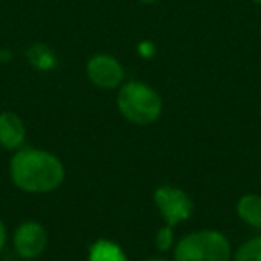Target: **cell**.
<instances>
[{
	"mask_svg": "<svg viewBox=\"0 0 261 261\" xmlns=\"http://www.w3.org/2000/svg\"><path fill=\"white\" fill-rule=\"evenodd\" d=\"M9 175L13 185L25 193H50L65 181V167L56 154L36 147H22L15 150L9 161Z\"/></svg>",
	"mask_w": 261,
	"mask_h": 261,
	"instance_id": "cell-1",
	"label": "cell"
},
{
	"mask_svg": "<svg viewBox=\"0 0 261 261\" xmlns=\"http://www.w3.org/2000/svg\"><path fill=\"white\" fill-rule=\"evenodd\" d=\"M116 108L127 122L150 125L163 113V98L152 86L142 81H127L118 88Z\"/></svg>",
	"mask_w": 261,
	"mask_h": 261,
	"instance_id": "cell-2",
	"label": "cell"
},
{
	"mask_svg": "<svg viewBox=\"0 0 261 261\" xmlns=\"http://www.w3.org/2000/svg\"><path fill=\"white\" fill-rule=\"evenodd\" d=\"M174 261H232L231 242L217 229H199L174 245Z\"/></svg>",
	"mask_w": 261,
	"mask_h": 261,
	"instance_id": "cell-3",
	"label": "cell"
},
{
	"mask_svg": "<svg viewBox=\"0 0 261 261\" xmlns=\"http://www.w3.org/2000/svg\"><path fill=\"white\" fill-rule=\"evenodd\" d=\"M154 204L163 217L165 224L172 227L188 220L193 213V200L190 199V195L185 190L172 185L158 186L154 192Z\"/></svg>",
	"mask_w": 261,
	"mask_h": 261,
	"instance_id": "cell-4",
	"label": "cell"
},
{
	"mask_svg": "<svg viewBox=\"0 0 261 261\" xmlns=\"http://www.w3.org/2000/svg\"><path fill=\"white\" fill-rule=\"evenodd\" d=\"M86 75L93 86L100 90H116L123 84L125 70L111 54H93L86 63Z\"/></svg>",
	"mask_w": 261,
	"mask_h": 261,
	"instance_id": "cell-5",
	"label": "cell"
},
{
	"mask_svg": "<svg viewBox=\"0 0 261 261\" xmlns=\"http://www.w3.org/2000/svg\"><path fill=\"white\" fill-rule=\"evenodd\" d=\"M48 245L47 229L36 220H25L13 231V247L22 259H36Z\"/></svg>",
	"mask_w": 261,
	"mask_h": 261,
	"instance_id": "cell-6",
	"label": "cell"
},
{
	"mask_svg": "<svg viewBox=\"0 0 261 261\" xmlns=\"http://www.w3.org/2000/svg\"><path fill=\"white\" fill-rule=\"evenodd\" d=\"M25 138L27 129L23 120L13 111L0 113V147L15 152V150L22 149Z\"/></svg>",
	"mask_w": 261,
	"mask_h": 261,
	"instance_id": "cell-7",
	"label": "cell"
},
{
	"mask_svg": "<svg viewBox=\"0 0 261 261\" xmlns=\"http://www.w3.org/2000/svg\"><path fill=\"white\" fill-rule=\"evenodd\" d=\"M236 215L243 224L261 231V195L247 193L240 197V200L236 202Z\"/></svg>",
	"mask_w": 261,
	"mask_h": 261,
	"instance_id": "cell-8",
	"label": "cell"
},
{
	"mask_svg": "<svg viewBox=\"0 0 261 261\" xmlns=\"http://www.w3.org/2000/svg\"><path fill=\"white\" fill-rule=\"evenodd\" d=\"M86 261H127V254L116 242L100 238L90 247Z\"/></svg>",
	"mask_w": 261,
	"mask_h": 261,
	"instance_id": "cell-9",
	"label": "cell"
},
{
	"mask_svg": "<svg viewBox=\"0 0 261 261\" xmlns=\"http://www.w3.org/2000/svg\"><path fill=\"white\" fill-rule=\"evenodd\" d=\"M232 261H261V234L243 242L232 252Z\"/></svg>",
	"mask_w": 261,
	"mask_h": 261,
	"instance_id": "cell-10",
	"label": "cell"
},
{
	"mask_svg": "<svg viewBox=\"0 0 261 261\" xmlns=\"http://www.w3.org/2000/svg\"><path fill=\"white\" fill-rule=\"evenodd\" d=\"M27 56H29V61L33 63L36 68H52L56 65V56L47 45L36 43L27 50Z\"/></svg>",
	"mask_w": 261,
	"mask_h": 261,
	"instance_id": "cell-11",
	"label": "cell"
},
{
	"mask_svg": "<svg viewBox=\"0 0 261 261\" xmlns=\"http://www.w3.org/2000/svg\"><path fill=\"white\" fill-rule=\"evenodd\" d=\"M154 243H156V249L160 250V252H168V250L174 247V227L165 224L163 227L158 229Z\"/></svg>",
	"mask_w": 261,
	"mask_h": 261,
	"instance_id": "cell-12",
	"label": "cell"
},
{
	"mask_svg": "<svg viewBox=\"0 0 261 261\" xmlns=\"http://www.w3.org/2000/svg\"><path fill=\"white\" fill-rule=\"evenodd\" d=\"M6 242H8V231H6V225L0 220V252L6 247Z\"/></svg>",
	"mask_w": 261,
	"mask_h": 261,
	"instance_id": "cell-13",
	"label": "cell"
},
{
	"mask_svg": "<svg viewBox=\"0 0 261 261\" xmlns=\"http://www.w3.org/2000/svg\"><path fill=\"white\" fill-rule=\"evenodd\" d=\"M13 58V52L8 50V48H0V63H8L11 61Z\"/></svg>",
	"mask_w": 261,
	"mask_h": 261,
	"instance_id": "cell-14",
	"label": "cell"
},
{
	"mask_svg": "<svg viewBox=\"0 0 261 261\" xmlns=\"http://www.w3.org/2000/svg\"><path fill=\"white\" fill-rule=\"evenodd\" d=\"M140 4H143V6H154V4H158L160 0H138Z\"/></svg>",
	"mask_w": 261,
	"mask_h": 261,
	"instance_id": "cell-15",
	"label": "cell"
},
{
	"mask_svg": "<svg viewBox=\"0 0 261 261\" xmlns=\"http://www.w3.org/2000/svg\"><path fill=\"white\" fill-rule=\"evenodd\" d=\"M142 261H170V259H167V257H147V259H142Z\"/></svg>",
	"mask_w": 261,
	"mask_h": 261,
	"instance_id": "cell-16",
	"label": "cell"
},
{
	"mask_svg": "<svg viewBox=\"0 0 261 261\" xmlns=\"http://www.w3.org/2000/svg\"><path fill=\"white\" fill-rule=\"evenodd\" d=\"M252 4H256V6H261V0H250Z\"/></svg>",
	"mask_w": 261,
	"mask_h": 261,
	"instance_id": "cell-17",
	"label": "cell"
},
{
	"mask_svg": "<svg viewBox=\"0 0 261 261\" xmlns=\"http://www.w3.org/2000/svg\"><path fill=\"white\" fill-rule=\"evenodd\" d=\"M23 261H36V259H23Z\"/></svg>",
	"mask_w": 261,
	"mask_h": 261,
	"instance_id": "cell-18",
	"label": "cell"
}]
</instances>
